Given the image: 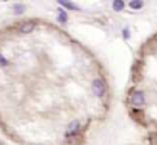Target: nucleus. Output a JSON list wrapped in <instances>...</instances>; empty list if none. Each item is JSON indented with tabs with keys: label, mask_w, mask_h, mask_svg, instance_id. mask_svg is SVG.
Listing matches in <instances>:
<instances>
[{
	"label": "nucleus",
	"mask_w": 157,
	"mask_h": 145,
	"mask_svg": "<svg viewBox=\"0 0 157 145\" xmlns=\"http://www.w3.org/2000/svg\"><path fill=\"white\" fill-rule=\"evenodd\" d=\"M111 103L103 63L63 27L28 17L0 32V124L18 145H85Z\"/></svg>",
	"instance_id": "nucleus-1"
},
{
	"label": "nucleus",
	"mask_w": 157,
	"mask_h": 145,
	"mask_svg": "<svg viewBox=\"0 0 157 145\" xmlns=\"http://www.w3.org/2000/svg\"><path fill=\"white\" fill-rule=\"evenodd\" d=\"M124 103L131 120L149 135L157 137V30L135 54Z\"/></svg>",
	"instance_id": "nucleus-2"
},
{
	"label": "nucleus",
	"mask_w": 157,
	"mask_h": 145,
	"mask_svg": "<svg viewBox=\"0 0 157 145\" xmlns=\"http://www.w3.org/2000/svg\"><path fill=\"white\" fill-rule=\"evenodd\" d=\"M136 145H157V137L149 135L145 141H142L140 144H136Z\"/></svg>",
	"instance_id": "nucleus-3"
}]
</instances>
